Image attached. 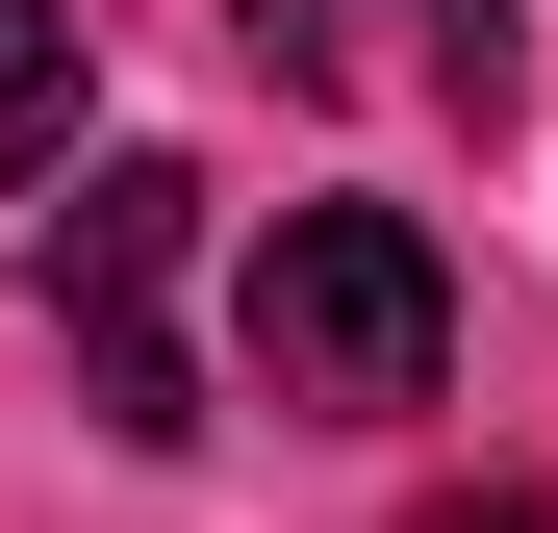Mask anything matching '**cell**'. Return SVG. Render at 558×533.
Masks as SVG:
<instances>
[{"label": "cell", "instance_id": "cell-1", "mask_svg": "<svg viewBox=\"0 0 558 533\" xmlns=\"http://www.w3.org/2000/svg\"><path fill=\"white\" fill-rule=\"evenodd\" d=\"M229 355H254V407L381 432V407L457 381V280H432V229H407V204H279V229H254V280H229Z\"/></svg>", "mask_w": 558, "mask_h": 533}, {"label": "cell", "instance_id": "cell-2", "mask_svg": "<svg viewBox=\"0 0 558 533\" xmlns=\"http://www.w3.org/2000/svg\"><path fill=\"white\" fill-rule=\"evenodd\" d=\"M178 254H204V178H178V153H102V178H76V229H51V355H76V407H102L128 458H178V432H204Z\"/></svg>", "mask_w": 558, "mask_h": 533}, {"label": "cell", "instance_id": "cell-3", "mask_svg": "<svg viewBox=\"0 0 558 533\" xmlns=\"http://www.w3.org/2000/svg\"><path fill=\"white\" fill-rule=\"evenodd\" d=\"M76 153V0H0V204Z\"/></svg>", "mask_w": 558, "mask_h": 533}, {"label": "cell", "instance_id": "cell-4", "mask_svg": "<svg viewBox=\"0 0 558 533\" xmlns=\"http://www.w3.org/2000/svg\"><path fill=\"white\" fill-rule=\"evenodd\" d=\"M432 76H457V102L508 128V0H432Z\"/></svg>", "mask_w": 558, "mask_h": 533}, {"label": "cell", "instance_id": "cell-5", "mask_svg": "<svg viewBox=\"0 0 558 533\" xmlns=\"http://www.w3.org/2000/svg\"><path fill=\"white\" fill-rule=\"evenodd\" d=\"M432 533H533V508H508V483H483V508H432Z\"/></svg>", "mask_w": 558, "mask_h": 533}]
</instances>
